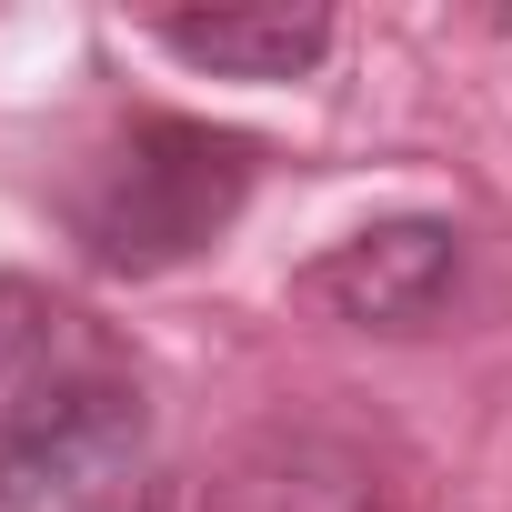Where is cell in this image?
Listing matches in <instances>:
<instances>
[{"mask_svg":"<svg viewBox=\"0 0 512 512\" xmlns=\"http://www.w3.org/2000/svg\"><path fill=\"white\" fill-rule=\"evenodd\" d=\"M251 141L211 121H141L81 191V241L111 272H171L241 211Z\"/></svg>","mask_w":512,"mask_h":512,"instance_id":"1","label":"cell"},{"mask_svg":"<svg viewBox=\"0 0 512 512\" xmlns=\"http://www.w3.org/2000/svg\"><path fill=\"white\" fill-rule=\"evenodd\" d=\"M151 31H161L171 61L221 71V81H302L332 51V21L322 11H171Z\"/></svg>","mask_w":512,"mask_h":512,"instance_id":"4","label":"cell"},{"mask_svg":"<svg viewBox=\"0 0 512 512\" xmlns=\"http://www.w3.org/2000/svg\"><path fill=\"white\" fill-rule=\"evenodd\" d=\"M81 312L31 292V282H0V382H51V372H81Z\"/></svg>","mask_w":512,"mask_h":512,"instance_id":"5","label":"cell"},{"mask_svg":"<svg viewBox=\"0 0 512 512\" xmlns=\"http://www.w3.org/2000/svg\"><path fill=\"white\" fill-rule=\"evenodd\" d=\"M141 442L151 412L121 372H51L0 412V512H101L141 472Z\"/></svg>","mask_w":512,"mask_h":512,"instance_id":"2","label":"cell"},{"mask_svg":"<svg viewBox=\"0 0 512 512\" xmlns=\"http://www.w3.org/2000/svg\"><path fill=\"white\" fill-rule=\"evenodd\" d=\"M462 282V231L452 221H382V231H352L342 251L302 272V292L362 332H422Z\"/></svg>","mask_w":512,"mask_h":512,"instance_id":"3","label":"cell"}]
</instances>
